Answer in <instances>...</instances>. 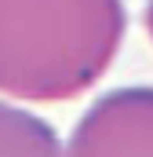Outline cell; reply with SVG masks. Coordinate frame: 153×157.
Segmentation results:
<instances>
[{"mask_svg":"<svg viewBox=\"0 0 153 157\" xmlns=\"http://www.w3.org/2000/svg\"><path fill=\"white\" fill-rule=\"evenodd\" d=\"M142 18H146V33L153 37V0L146 4V15H142Z\"/></svg>","mask_w":153,"mask_h":157,"instance_id":"4","label":"cell"},{"mask_svg":"<svg viewBox=\"0 0 153 157\" xmlns=\"http://www.w3.org/2000/svg\"><path fill=\"white\" fill-rule=\"evenodd\" d=\"M124 29V0H0V91L76 99L113 66Z\"/></svg>","mask_w":153,"mask_h":157,"instance_id":"1","label":"cell"},{"mask_svg":"<svg viewBox=\"0 0 153 157\" xmlns=\"http://www.w3.org/2000/svg\"><path fill=\"white\" fill-rule=\"evenodd\" d=\"M0 157H66V146L44 117L0 99Z\"/></svg>","mask_w":153,"mask_h":157,"instance_id":"3","label":"cell"},{"mask_svg":"<svg viewBox=\"0 0 153 157\" xmlns=\"http://www.w3.org/2000/svg\"><path fill=\"white\" fill-rule=\"evenodd\" d=\"M66 157H153V88H117L95 99L62 143Z\"/></svg>","mask_w":153,"mask_h":157,"instance_id":"2","label":"cell"}]
</instances>
